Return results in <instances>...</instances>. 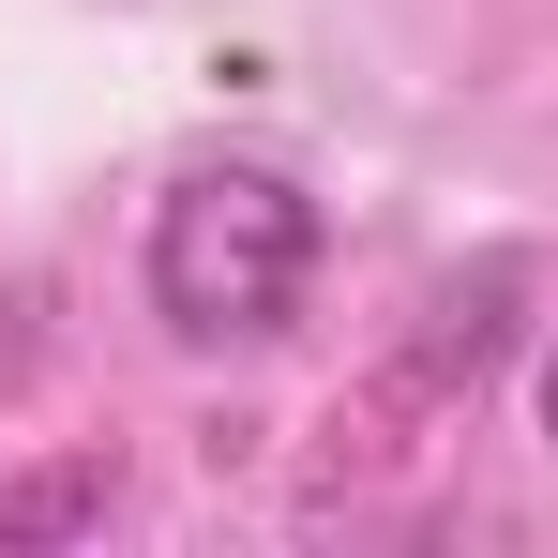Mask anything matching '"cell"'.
Listing matches in <instances>:
<instances>
[{
    "mask_svg": "<svg viewBox=\"0 0 558 558\" xmlns=\"http://www.w3.org/2000/svg\"><path fill=\"white\" fill-rule=\"evenodd\" d=\"M317 272V196L287 167H196L151 211V317L182 348H227V332H287V302Z\"/></svg>",
    "mask_w": 558,
    "mask_h": 558,
    "instance_id": "obj_1",
    "label": "cell"
},
{
    "mask_svg": "<svg viewBox=\"0 0 558 558\" xmlns=\"http://www.w3.org/2000/svg\"><path fill=\"white\" fill-rule=\"evenodd\" d=\"M544 438H558V348H544Z\"/></svg>",
    "mask_w": 558,
    "mask_h": 558,
    "instance_id": "obj_3",
    "label": "cell"
},
{
    "mask_svg": "<svg viewBox=\"0 0 558 558\" xmlns=\"http://www.w3.org/2000/svg\"><path fill=\"white\" fill-rule=\"evenodd\" d=\"M106 498H121V468H106V453H31V468H0V558L106 529Z\"/></svg>",
    "mask_w": 558,
    "mask_h": 558,
    "instance_id": "obj_2",
    "label": "cell"
}]
</instances>
